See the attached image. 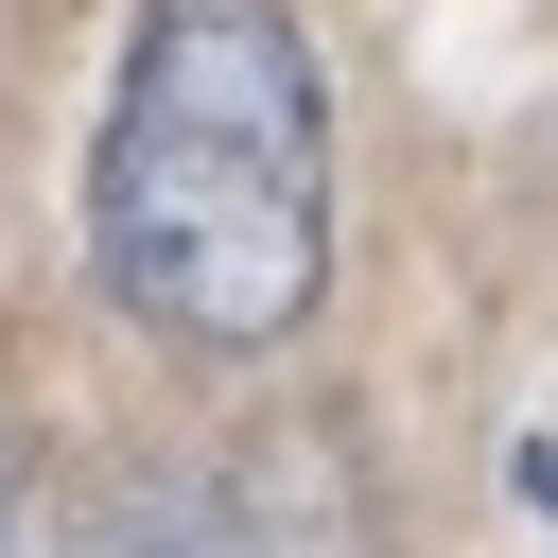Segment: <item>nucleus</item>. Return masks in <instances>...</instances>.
<instances>
[{
  "label": "nucleus",
  "mask_w": 558,
  "mask_h": 558,
  "mask_svg": "<svg viewBox=\"0 0 558 558\" xmlns=\"http://www.w3.org/2000/svg\"><path fill=\"white\" fill-rule=\"evenodd\" d=\"M105 296L174 349H279L331 279V70L296 0H140L87 157Z\"/></svg>",
  "instance_id": "f257e3e1"
},
{
  "label": "nucleus",
  "mask_w": 558,
  "mask_h": 558,
  "mask_svg": "<svg viewBox=\"0 0 558 558\" xmlns=\"http://www.w3.org/2000/svg\"><path fill=\"white\" fill-rule=\"evenodd\" d=\"M70 558H262V541H244L227 488H174V471H157V488H105V506L70 523Z\"/></svg>",
  "instance_id": "f03ea898"
}]
</instances>
